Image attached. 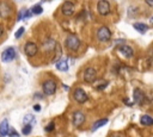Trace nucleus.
<instances>
[{
    "instance_id": "nucleus-1",
    "label": "nucleus",
    "mask_w": 153,
    "mask_h": 137,
    "mask_svg": "<svg viewBox=\"0 0 153 137\" xmlns=\"http://www.w3.org/2000/svg\"><path fill=\"white\" fill-rule=\"evenodd\" d=\"M65 45H66L67 49H70V50H72V51H77V50L79 49V47H80V39H79L77 36L71 35V36H68V37L66 38Z\"/></svg>"
},
{
    "instance_id": "nucleus-2",
    "label": "nucleus",
    "mask_w": 153,
    "mask_h": 137,
    "mask_svg": "<svg viewBox=\"0 0 153 137\" xmlns=\"http://www.w3.org/2000/svg\"><path fill=\"white\" fill-rule=\"evenodd\" d=\"M110 37H111V31L109 27L102 26L97 30V39L99 42H107L110 39Z\"/></svg>"
},
{
    "instance_id": "nucleus-3",
    "label": "nucleus",
    "mask_w": 153,
    "mask_h": 137,
    "mask_svg": "<svg viewBox=\"0 0 153 137\" xmlns=\"http://www.w3.org/2000/svg\"><path fill=\"white\" fill-rule=\"evenodd\" d=\"M97 79V72L95 68L92 67H88L85 69L84 72V81L87 82V84H92V82H95Z\"/></svg>"
},
{
    "instance_id": "nucleus-4",
    "label": "nucleus",
    "mask_w": 153,
    "mask_h": 137,
    "mask_svg": "<svg viewBox=\"0 0 153 137\" xmlns=\"http://www.w3.org/2000/svg\"><path fill=\"white\" fill-rule=\"evenodd\" d=\"M42 87H43L44 94H47V95H51V94H54L55 91H56V84H55V81H53V80H47V81H44L43 85H42Z\"/></svg>"
},
{
    "instance_id": "nucleus-5",
    "label": "nucleus",
    "mask_w": 153,
    "mask_h": 137,
    "mask_svg": "<svg viewBox=\"0 0 153 137\" xmlns=\"http://www.w3.org/2000/svg\"><path fill=\"white\" fill-rule=\"evenodd\" d=\"M15 57H16V50H15V48H12V47L5 49V50L3 51V54H1V61H3V62H10V61H12Z\"/></svg>"
},
{
    "instance_id": "nucleus-6",
    "label": "nucleus",
    "mask_w": 153,
    "mask_h": 137,
    "mask_svg": "<svg viewBox=\"0 0 153 137\" xmlns=\"http://www.w3.org/2000/svg\"><path fill=\"white\" fill-rule=\"evenodd\" d=\"M73 98H74V100H75L77 103H79V104H84V103L87 101V99H88L87 94L85 93V91H84L83 88H77V90L74 91V93H73Z\"/></svg>"
},
{
    "instance_id": "nucleus-7",
    "label": "nucleus",
    "mask_w": 153,
    "mask_h": 137,
    "mask_svg": "<svg viewBox=\"0 0 153 137\" xmlns=\"http://www.w3.org/2000/svg\"><path fill=\"white\" fill-rule=\"evenodd\" d=\"M97 10H98L101 16H107L110 12V4L107 1V0H101V1L97 4Z\"/></svg>"
},
{
    "instance_id": "nucleus-8",
    "label": "nucleus",
    "mask_w": 153,
    "mask_h": 137,
    "mask_svg": "<svg viewBox=\"0 0 153 137\" xmlns=\"http://www.w3.org/2000/svg\"><path fill=\"white\" fill-rule=\"evenodd\" d=\"M37 45H36V43H34V42H28L26 44H25V47H24V52L28 55L29 57H31V56H34V55H36L37 54Z\"/></svg>"
},
{
    "instance_id": "nucleus-9",
    "label": "nucleus",
    "mask_w": 153,
    "mask_h": 137,
    "mask_svg": "<svg viewBox=\"0 0 153 137\" xmlns=\"http://www.w3.org/2000/svg\"><path fill=\"white\" fill-rule=\"evenodd\" d=\"M85 122V115H84V112H81V111H75L74 113H73V124H74V126H80L83 123Z\"/></svg>"
},
{
    "instance_id": "nucleus-10",
    "label": "nucleus",
    "mask_w": 153,
    "mask_h": 137,
    "mask_svg": "<svg viewBox=\"0 0 153 137\" xmlns=\"http://www.w3.org/2000/svg\"><path fill=\"white\" fill-rule=\"evenodd\" d=\"M74 12V4L71 1H65L62 4V13L65 16H72Z\"/></svg>"
},
{
    "instance_id": "nucleus-11",
    "label": "nucleus",
    "mask_w": 153,
    "mask_h": 137,
    "mask_svg": "<svg viewBox=\"0 0 153 137\" xmlns=\"http://www.w3.org/2000/svg\"><path fill=\"white\" fill-rule=\"evenodd\" d=\"M133 97H134V103H135V104L142 105V104L145 103V94H144L139 88H135V90H134Z\"/></svg>"
},
{
    "instance_id": "nucleus-12",
    "label": "nucleus",
    "mask_w": 153,
    "mask_h": 137,
    "mask_svg": "<svg viewBox=\"0 0 153 137\" xmlns=\"http://www.w3.org/2000/svg\"><path fill=\"white\" fill-rule=\"evenodd\" d=\"M11 14V7L7 3H0V17L7 18Z\"/></svg>"
},
{
    "instance_id": "nucleus-13",
    "label": "nucleus",
    "mask_w": 153,
    "mask_h": 137,
    "mask_svg": "<svg viewBox=\"0 0 153 137\" xmlns=\"http://www.w3.org/2000/svg\"><path fill=\"white\" fill-rule=\"evenodd\" d=\"M10 131V126H9V122L7 119H4L0 124V137H5L9 135Z\"/></svg>"
},
{
    "instance_id": "nucleus-14",
    "label": "nucleus",
    "mask_w": 153,
    "mask_h": 137,
    "mask_svg": "<svg viewBox=\"0 0 153 137\" xmlns=\"http://www.w3.org/2000/svg\"><path fill=\"white\" fill-rule=\"evenodd\" d=\"M120 51L122 52V55H125L126 57H132L134 55V50L129 45H121L120 47Z\"/></svg>"
},
{
    "instance_id": "nucleus-15",
    "label": "nucleus",
    "mask_w": 153,
    "mask_h": 137,
    "mask_svg": "<svg viewBox=\"0 0 153 137\" xmlns=\"http://www.w3.org/2000/svg\"><path fill=\"white\" fill-rule=\"evenodd\" d=\"M56 69L60 70V72H67L68 70V63H67V60L66 59H61L56 62Z\"/></svg>"
},
{
    "instance_id": "nucleus-16",
    "label": "nucleus",
    "mask_w": 153,
    "mask_h": 137,
    "mask_svg": "<svg viewBox=\"0 0 153 137\" xmlns=\"http://www.w3.org/2000/svg\"><path fill=\"white\" fill-rule=\"evenodd\" d=\"M133 26H134V29L140 34H145L147 31V29H148V26L146 24H144V23H135Z\"/></svg>"
},
{
    "instance_id": "nucleus-17",
    "label": "nucleus",
    "mask_w": 153,
    "mask_h": 137,
    "mask_svg": "<svg viewBox=\"0 0 153 137\" xmlns=\"http://www.w3.org/2000/svg\"><path fill=\"white\" fill-rule=\"evenodd\" d=\"M140 122H141V124H142V125H146V126H151V125H153V118H152L151 116H148V115H144V116L141 117Z\"/></svg>"
},
{
    "instance_id": "nucleus-18",
    "label": "nucleus",
    "mask_w": 153,
    "mask_h": 137,
    "mask_svg": "<svg viewBox=\"0 0 153 137\" xmlns=\"http://www.w3.org/2000/svg\"><path fill=\"white\" fill-rule=\"evenodd\" d=\"M108 123V119L107 118H103V119H99V121H97L94 125H92V129H91V130H92V131H96V130H98L99 128H102V126H104L105 124Z\"/></svg>"
},
{
    "instance_id": "nucleus-19",
    "label": "nucleus",
    "mask_w": 153,
    "mask_h": 137,
    "mask_svg": "<svg viewBox=\"0 0 153 137\" xmlns=\"http://www.w3.org/2000/svg\"><path fill=\"white\" fill-rule=\"evenodd\" d=\"M56 47V43H55V41H53V39H47L46 42H44V44H43V48H44V50H54V48Z\"/></svg>"
},
{
    "instance_id": "nucleus-20",
    "label": "nucleus",
    "mask_w": 153,
    "mask_h": 137,
    "mask_svg": "<svg viewBox=\"0 0 153 137\" xmlns=\"http://www.w3.org/2000/svg\"><path fill=\"white\" fill-rule=\"evenodd\" d=\"M34 121H35V117H34V115H31V113L24 116V118H23L24 125H25V124H34Z\"/></svg>"
},
{
    "instance_id": "nucleus-21",
    "label": "nucleus",
    "mask_w": 153,
    "mask_h": 137,
    "mask_svg": "<svg viewBox=\"0 0 153 137\" xmlns=\"http://www.w3.org/2000/svg\"><path fill=\"white\" fill-rule=\"evenodd\" d=\"M31 129H33V124H25L22 129V133L28 136V135H30V132H31Z\"/></svg>"
},
{
    "instance_id": "nucleus-22",
    "label": "nucleus",
    "mask_w": 153,
    "mask_h": 137,
    "mask_svg": "<svg viewBox=\"0 0 153 137\" xmlns=\"http://www.w3.org/2000/svg\"><path fill=\"white\" fill-rule=\"evenodd\" d=\"M31 12H33L34 14H41V13L43 12V7H42L41 5H35V6L31 9Z\"/></svg>"
},
{
    "instance_id": "nucleus-23",
    "label": "nucleus",
    "mask_w": 153,
    "mask_h": 137,
    "mask_svg": "<svg viewBox=\"0 0 153 137\" xmlns=\"http://www.w3.org/2000/svg\"><path fill=\"white\" fill-rule=\"evenodd\" d=\"M24 31H25V29H24V27H19V29L16 31V34H15V37H16L17 39H19V38L22 37V35L24 34Z\"/></svg>"
},
{
    "instance_id": "nucleus-24",
    "label": "nucleus",
    "mask_w": 153,
    "mask_h": 137,
    "mask_svg": "<svg viewBox=\"0 0 153 137\" xmlns=\"http://www.w3.org/2000/svg\"><path fill=\"white\" fill-rule=\"evenodd\" d=\"M9 137H19V133L15 130V129H10V131H9V135H7Z\"/></svg>"
},
{
    "instance_id": "nucleus-25",
    "label": "nucleus",
    "mask_w": 153,
    "mask_h": 137,
    "mask_svg": "<svg viewBox=\"0 0 153 137\" xmlns=\"http://www.w3.org/2000/svg\"><path fill=\"white\" fill-rule=\"evenodd\" d=\"M53 130H54V123L51 122V123H49V125L46 128V131H47V132H50V131H53Z\"/></svg>"
},
{
    "instance_id": "nucleus-26",
    "label": "nucleus",
    "mask_w": 153,
    "mask_h": 137,
    "mask_svg": "<svg viewBox=\"0 0 153 137\" xmlns=\"http://www.w3.org/2000/svg\"><path fill=\"white\" fill-rule=\"evenodd\" d=\"M24 12H25V10H22V11L19 12V14H18V18H17V20H22V19H23V16H24Z\"/></svg>"
},
{
    "instance_id": "nucleus-27",
    "label": "nucleus",
    "mask_w": 153,
    "mask_h": 137,
    "mask_svg": "<svg viewBox=\"0 0 153 137\" xmlns=\"http://www.w3.org/2000/svg\"><path fill=\"white\" fill-rule=\"evenodd\" d=\"M145 1H146L149 6H152V7H153V0H145Z\"/></svg>"
},
{
    "instance_id": "nucleus-28",
    "label": "nucleus",
    "mask_w": 153,
    "mask_h": 137,
    "mask_svg": "<svg viewBox=\"0 0 153 137\" xmlns=\"http://www.w3.org/2000/svg\"><path fill=\"white\" fill-rule=\"evenodd\" d=\"M34 110H35V111H40L41 106H40V105H35V106H34Z\"/></svg>"
},
{
    "instance_id": "nucleus-29",
    "label": "nucleus",
    "mask_w": 153,
    "mask_h": 137,
    "mask_svg": "<svg viewBox=\"0 0 153 137\" xmlns=\"http://www.w3.org/2000/svg\"><path fill=\"white\" fill-rule=\"evenodd\" d=\"M109 137H122V135H120V133H112Z\"/></svg>"
},
{
    "instance_id": "nucleus-30",
    "label": "nucleus",
    "mask_w": 153,
    "mask_h": 137,
    "mask_svg": "<svg viewBox=\"0 0 153 137\" xmlns=\"http://www.w3.org/2000/svg\"><path fill=\"white\" fill-rule=\"evenodd\" d=\"M125 103H126L127 105H132V103H131V101H129L128 99H125Z\"/></svg>"
},
{
    "instance_id": "nucleus-31",
    "label": "nucleus",
    "mask_w": 153,
    "mask_h": 137,
    "mask_svg": "<svg viewBox=\"0 0 153 137\" xmlns=\"http://www.w3.org/2000/svg\"><path fill=\"white\" fill-rule=\"evenodd\" d=\"M3 32H4V31H3V27H1V26H0V37H1V36H3Z\"/></svg>"
},
{
    "instance_id": "nucleus-32",
    "label": "nucleus",
    "mask_w": 153,
    "mask_h": 137,
    "mask_svg": "<svg viewBox=\"0 0 153 137\" xmlns=\"http://www.w3.org/2000/svg\"><path fill=\"white\" fill-rule=\"evenodd\" d=\"M149 22H151V24L153 25V17H151V19H149Z\"/></svg>"
}]
</instances>
